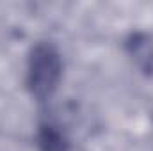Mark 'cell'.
<instances>
[{"label": "cell", "instance_id": "cell-1", "mask_svg": "<svg viewBox=\"0 0 153 151\" xmlns=\"http://www.w3.org/2000/svg\"><path fill=\"white\" fill-rule=\"evenodd\" d=\"M62 75V61L59 52L50 43H39L32 48L27 66V84L38 100L53 94Z\"/></svg>", "mask_w": 153, "mask_h": 151}, {"label": "cell", "instance_id": "cell-2", "mask_svg": "<svg viewBox=\"0 0 153 151\" xmlns=\"http://www.w3.org/2000/svg\"><path fill=\"white\" fill-rule=\"evenodd\" d=\"M41 146L45 151H64V141L53 126H46L41 133Z\"/></svg>", "mask_w": 153, "mask_h": 151}]
</instances>
